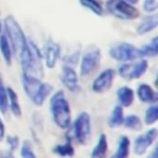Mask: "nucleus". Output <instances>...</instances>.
I'll return each mask as SVG.
<instances>
[{
    "mask_svg": "<svg viewBox=\"0 0 158 158\" xmlns=\"http://www.w3.org/2000/svg\"><path fill=\"white\" fill-rule=\"evenodd\" d=\"M21 84L24 93L36 106H42L54 90L50 83L44 82L41 78L25 73H22Z\"/></svg>",
    "mask_w": 158,
    "mask_h": 158,
    "instance_id": "nucleus-1",
    "label": "nucleus"
},
{
    "mask_svg": "<svg viewBox=\"0 0 158 158\" xmlns=\"http://www.w3.org/2000/svg\"><path fill=\"white\" fill-rule=\"evenodd\" d=\"M50 112L54 123L61 130H67L71 124V108L66 94L59 90L50 98Z\"/></svg>",
    "mask_w": 158,
    "mask_h": 158,
    "instance_id": "nucleus-2",
    "label": "nucleus"
},
{
    "mask_svg": "<svg viewBox=\"0 0 158 158\" xmlns=\"http://www.w3.org/2000/svg\"><path fill=\"white\" fill-rule=\"evenodd\" d=\"M4 28L6 32L5 35L11 45L13 55L19 56L28 44V40L26 39L22 28L17 19L11 15H8L5 18Z\"/></svg>",
    "mask_w": 158,
    "mask_h": 158,
    "instance_id": "nucleus-3",
    "label": "nucleus"
},
{
    "mask_svg": "<svg viewBox=\"0 0 158 158\" xmlns=\"http://www.w3.org/2000/svg\"><path fill=\"white\" fill-rule=\"evenodd\" d=\"M106 10L112 16L122 20H133L140 17V11L125 0H107Z\"/></svg>",
    "mask_w": 158,
    "mask_h": 158,
    "instance_id": "nucleus-4",
    "label": "nucleus"
},
{
    "mask_svg": "<svg viewBox=\"0 0 158 158\" xmlns=\"http://www.w3.org/2000/svg\"><path fill=\"white\" fill-rule=\"evenodd\" d=\"M73 136L81 145H86L92 136V118L88 112H81L73 122Z\"/></svg>",
    "mask_w": 158,
    "mask_h": 158,
    "instance_id": "nucleus-5",
    "label": "nucleus"
},
{
    "mask_svg": "<svg viewBox=\"0 0 158 158\" xmlns=\"http://www.w3.org/2000/svg\"><path fill=\"white\" fill-rule=\"evenodd\" d=\"M109 56L112 59L128 63L142 58L140 48L130 43H118L112 45L109 49Z\"/></svg>",
    "mask_w": 158,
    "mask_h": 158,
    "instance_id": "nucleus-6",
    "label": "nucleus"
},
{
    "mask_svg": "<svg viewBox=\"0 0 158 158\" xmlns=\"http://www.w3.org/2000/svg\"><path fill=\"white\" fill-rule=\"evenodd\" d=\"M149 64L144 58L137 61L123 63L118 69V75L126 81H134L141 79L148 70Z\"/></svg>",
    "mask_w": 158,
    "mask_h": 158,
    "instance_id": "nucleus-7",
    "label": "nucleus"
},
{
    "mask_svg": "<svg viewBox=\"0 0 158 158\" xmlns=\"http://www.w3.org/2000/svg\"><path fill=\"white\" fill-rule=\"evenodd\" d=\"M102 58L101 49L95 46L88 48L81 58L80 74L81 77H87L94 73L100 66Z\"/></svg>",
    "mask_w": 158,
    "mask_h": 158,
    "instance_id": "nucleus-8",
    "label": "nucleus"
},
{
    "mask_svg": "<svg viewBox=\"0 0 158 158\" xmlns=\"http://www.w3.org/2000/svg\"><path fill=\"white\" fill-rule=\"evenodd\" d=\"M158 136L156 128H152L146 131L143 134H141L134 140L133 151L138 156H142L147 153V151L154 145Z\"/></svg>",
    "mask_w": 158,
    "mask_h": 158,
    "instance_id": "nucleus-9",
    "label": "nucleus"
},
{
    "mask_svg": "<svg viewBox=\"0 0 158 158\" xmlns=\"http://www.w3.org/2000/svg\"><path fill=\"white\" fill-rule=\"evenodd\" d=\"M116 70L106 69L103 70L93 81L92 90L95 94H104L110 90L116 78Z\"/></svg>",
    "mask_w": 158,
    "mask_h": 158,
    "instance_id": "nucleus-10",
    "label": "nucleus"
},
{
    "mask_svg": "<svg viewBox=\"0 0 158 158\" xmlns=\"http://www.w3.org/2000/svg\"><path fill=\"white\" fill-rule=\"evenodd\" d=\"M61 48L60 45L52 39L46 40L43 48V60L48 69H54L60 57Z\"/></svg>",
    "mask_w": 158,
    "mask_h": 158,
    "instance_id": "nucleus-11",
    "label": "nucleus"
},
{
    "mask_svg": "<svg viewBox=\"0 0 158 158\" xmlns=\"http://www.w3.org/2000/svg\"><path fill=\"white\" fill-rule=\"evenodd\" d=\"M60 81L66 89L71 93H77L81 89L79 76L73 67L67 65L63 66L60 74Z\"/></svg>",
    "mask_w": 158,
    "mask_h": 158,
    "instance_id": "nucleus-12",
    "label": "nucleus"
},
{
    "mask_svg": "<svg viewBox=\"0 0 158 158\" xmlns=\"http://www.w3.org/2000/svg\"><path fill=\"white\" fill-rule=\"evenodd\" d=\"M137 97L144 104L154 105L156 104L158 99L157 92L148 83H142L137 88Z\"/></svg>",
    "mask_w": 158,
    "mask_h": 158,
    "instance_id": "nucleus-13",
    "label": "nucleus"
},
{
    "mask_svg": "<svg viewBox=\"0 0 158 158\" xmlns=\"http://www.w3.org/2000/svg\"><path fill=\"white\" fill-rule=\"evenodd\" d=\"M117 98L121 107H131L135 100L134 91L129 86L119 87L117 91Z\"/></svg>",
    "mask_w": 158,
    "mask_h": 158,
    "instance_id": "nucleus-14",
    "label": "nucleus"
},
{
    "mask_svg": "<svg viewBox=\"0 0 158 158\" xmlns=\"http://www.w3.org/2000/svg\"><path fill=\"white\" fill-rule=\"evenodd\" d=\"M158 25V16L156 13L145 16L138 25L136 31L139 35L149 33L156 29Z\"/></svg>",
    "mask_w": 158,
    "mask_h": 158,
    "instance_id": "nucleus-15",
    "label": "nucleus"
},
{
    "mask_svg": "<svg viewBox=\"0 0 158 158\" xmlns=\"http://www.w3.org/2000/svg\"><path fill=\"white\" fill-rule=\"evenodd\" d=\"M7 92V107L12 115L16 118H19L22 115L21 106L19 100V95L16 91L11 87H6Z\"/></svg>",
    "mask_w": 158,
    "mask_h": 158,
    "instance_id": "nucleus-16",
    "label": "nucleus"
},
{
    "mask_svg": "<svg viewBox=\"0 0 158 158\" xmlns=\"http://www.w3.org/2000/svg\"><path fill=\"white\" fill-rule=\"evenodd\" d=\"M131 150V142L126 135L119 137L118 141L117 150L110 158H130Z\"/></svg>",
    "mask_w": 158,
    "mask_h": 158,
    "instance_id": "nucleus-17",
    "label": "nucleus"
},
{
    "mask_svg": "<svg viewBox=\"0 0 158 158\" xmlns=\"http://www.w3.org/2000/svg\"><path fill=\"white\" fill-rule=\"evenodd\" d=\"M108 153V139L105 133H102L94 147L91 158H106Z\"/></svg>",
    "mask_w": 158,
    "mask_h": 158,
    "instance_id": "nucleus-18",
    "label": "nucleus"
},
{
    "mask_svg": "<svg viewBox=\"0 0 158 158\" xmlns=\"http://www.w3.org/2000/svg\"><path fill=\"white\" fill-rule=\"evenodd\" d=\"M125 118V115H124V109L123 107H121L119 105L116 106L110 116L108 118V126L112 129H116L118 128L120 126L123 125V121Z\"/></svg>",
    "mask_w": 158,
    "mask_h": 158,
    "instance_id": "nucleus-19",
    "label": "nucleus"
},
{
    "mask_svg": "<svg viewBox=\"0 0 158 158\" xmlns=\"http://www.w3.org/2000/svg\"><path fill=\"white\" fill-rule=\"evenodd\" d=\"M0 52L4 58L5 63L7 66L12 64V57H13V51L11 45L5 34H0Z\"/></svg>",
    "mask_w": 158,
    "mask_h": 158,
    "instance_id": "nucleus-20",
    "label": "nucleus"
},
{
    "mask_svg": "<svg viewBox=\"0 0 158 158\" xmlns=\"http://www.w3.org/2000/svg\"><path fill=\"white\" fill-rule=\"evenodd\" d=\"M53 153L60 157H73L75 155V149L70 141H67L64 143L56 145L53 148Z\"/></svg>",
    "mask_w": 158,
    "mask_h": 158,
    "instance_id": "nucleus-21",
    "label": "nucleus"
},
{
    "mask_svg": "<svg viewBox=\"0 0 158 158\" xmlns=\"http://www.w3.org/2000/svg\"><path fill=\"white\" fill-rule=\"evenodd\" d=\"M141 56L143 57H156L158 55V38L154 37L150 43L144 44L140 48Z\"/></svg>",
    "mask_w": 158,
    "mask_h": 158,
    "instance_id": "nucleus-22",
    "label": "nucleus"
},
{
    "mask_svg": "<svg viewBox=\"0 0 158 158\" xmlns=\"http://www.w3.org/2000/svg\"><path fill=\"white\" fill-rule=\"evenodd\" d=\"M143 121L140 118L139 116L131 114L129 115L127 117H125L124 121H123V125L127 130L132 131H139L143 129Z\"/></svg>",
    "mask_w": 158,
    "mask_h": 158,
    "instance_id": "nucleus-23",
    "label": "nucleus"
},
{
    "mask_svg": "<svg viewBox=\"0 0 158 158\" xmlns=\"http://www.w3.org/2000/svg\"><path fill=\"white\" fill-rule=\"evenodd\" d=\"M158 119V106L156 104L150 105L145 110L143 122L147 126H153L157 122Z\"/></svg>",
    "mask_w": 158,
    "mask_h": 158,
    "instance_id": "nucleus-24",
    "label": "nucleus"
},
{
    "mask_svg": "<svg viewBox=\"0 0 158 158\" xmlns=\"http://www.w3.org/2000/svg\"><path fill=\"white\" fill-rule=\"evenodd\" d=\"M8 111L7 107V92L6 87L4 83L3 76L0 72V114H6Z\"/></svg>",
    "mask_w": 158,
    "mask_h": 158,
    "instance_id": "nucleus-25",
    "label": "nucleus"
},
{
    "mask_svg": "<svg viewBox=\"0 0 158 158\" xmlns=\"http://www.w3.org/2000/svg\"><path fill=\"white\" fill-rule=\"evenodd\" d=\"M80 4L97 16H102L104 14V8L97 0H80Z\"/></svg>",
    "mask_w": 158,
    "mask_h": 158,
    "instance_id": "nucleus-26",
    "label": "nucleus"
},
{
    "mask_svg": "<svg viewBox=\"0 0 158 158\" xmlns=\"http://www.w3.org/2000/svg\"><path fill=\"white\" fill-rule=\"evenodd\" d=\"M19 155L21 158H37L33 146L29 140H25L22 142L20 145Z\"/></svg>",
    "mask_w": 158,
    "mask_h": 158,
    "instance_id": "nucleus-27",
    "label": "nucleus"
},
{
    "mask_svg": "<svg viewBox=\"0 0 158 158\" xmlns=\"http://www.w3.org/2000/svg\"><path fill=\"white\" fill-rule=\"evenodd\" d=\"M5 139H6V145L8 147V151L14 154V152L17 151V149L19 146V137H17L15 135H9V136H6Z\"/></svg>",
    "mask_w": 158,
    "mask_h": 158,
    "instance_id": "nucleus-28",
    "label": "nucleus"
},
{
    "mask_svg": "<svg viewBox=\"0 0 158 158\" xmlns=\"http://www.w3.org/2000/svg\"><path fill=\"white\" fill-rule=\"evenodd\" d=\"M79 60H80V51L79 50H75L74 52H72L69 55H67L64 57L65 65L70 66V67H73V65L77 64Z\"/></svg>",
    "mask_w": 158,
    "mask_h": 158,
    "instance_id": "nucleus-29",
    "label": "nucleus"
},
{
    "mask_svg": "<svg viewBox=\"0 0 158 158\" xmlns=\"http://www.w3.org/2000/svg\"><path fill=\"white\" fill-rule=\"evenodd\" d=\"M143 7L145 12L155 13L158 8L157 0H143Z\"/></svg>",
    "mask_w": 158,
    "mask_h": 158,
    "instance_id": "nucleus-30",
    "label": "nucleus"
},
{
    "mask_svg": "<svg viewBox=\"0 0 158 158\" xmlns=\"http://www.w3.org/2000/svg\"><path fill=\"white\" fill-rule=\"evenodd\" d=\"M6 138V126L5 123L2 120V118L0 116V143L3 142Z\"/></svg>",
    "mask_w": 158,
    "mask_h": 158,
    "instance_id": "nucleus-31",
    "label": "nucleus"
},
{
    "mask_svg": "<svg viewBox=\"0 0 158 158\" xmlns=\"http://www.w3.org/2000/svg\"><path fill=\"white\" fill-rule=\"evenodd\" d=\"M0 158H16L14 156V154L9 152V151H6V152H0Z\"/></svg>",
    "mask_w": 158,
    "mask_h": 158,
    "instance_id": "nucleus-32",
    "label": "nucleus"
},
{
    "mask_svg": "<svg viewBox=\"0 0 158 158\" xmlns=\"http://www.w3.org/2000/svg\"><path fill=\"white\" fill-rule=\"evenodd\" d=\"M147 158H158L157 156V147L156 146L153 150H152V152L149 154V156H148V157Z\"/></svg>",
    "mask_w": 158,
    "mask_h": 158,
    "instance_id": "nucleus-33",
    "label": "nucleus"
},
{
    "mask_svg": "<svg viewBox=\"0 0 158 158\" xmlns=\"http://www.w3.org/2000/svg\"><path fill=\"white\" fill-rule=\"evenodd\" d=\"M126 2H128V3H130V4H131V5H136V4H138L139 3V1L140 0H125Z\"/></svg>",
    "mask_w": 158,
    "mask_h": 158,
    "instance_id": "nucleus-34",
    "label": "nucleus"
},
{
    "mask_svg": "<svg viewBox=\"0 0 158 158\" xmlns=\"http://www.w3.org/2000/svg\"><path fill=\"white\" fill-rule=\"evenodd\" d=\"M2 27H3V23H2V20H1V19H0V34H1V32H2Z\"/></svg>",
    "mask_w": 158,
    "mask_h": 158,
    "instance_id": "nucleus-35",
    "label": "nucleus"
}]
</instances>
